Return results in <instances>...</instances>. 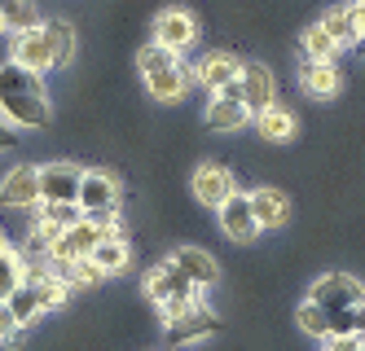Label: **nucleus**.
I'll return each instance as SVG.
<instances>
[{
    "label": "nucleus",
    "mask_w": 365,
    "mask_h": 351,
    "mask_svg": "<svg viewBox=\"0 0 365 351\" xmlns=\"http://www.w3.org/2000/svg\"><path fill=\"white\" fill-rule=\"evenodd\" d=\"M238 79H242V58L229 53V48H212V53H202L194 62V84H202L207 97H216L220 88L238 84Z\"/></svg>",
    "instance_id": "10"
},
{
    "label": "nucleus",
    "mask_w": 365,
    "mask_h": 351,
    "mask_svg": "<svg viewBox=\"0 0 365 351\" xmlns=\"http://www.w3.org/2000/svg\"><path fill=\"white\" fill-rule=\"evenodd\" d=\"M202 123H207V132L233 137V132H242V127L251 123V110H247L238 97H207V105H202Z\"/></svg>",
    "instance_id": "18"
},
{
    "label": "nucleus",
    "mask_w": 365,
    "mask_h": 351,
    "mask_svg": "<svg viewBox=\"0 0 365 351\" xmlns=\"http://www.w3.org/2000/svg\"><path fill=\"white\" fill-rule=\"evenodd\" d=\"M168 259L185 273L202 294H212L216 285H220V263H216V255L207 251V246H194V241H180V246H172L168 251Z\"/></svg>",
    "instance_id": "11"
},
{
    "label": "nucleus",
    "mask_w": 365,
    "mask_h": 351,
    "mask_svg": "<svg viewBox=\"0 0 365 351\" xmlns=\"http://www.w3.org/2000/svg\"><path fill=\"white\" fill-rule=\"evenodd\" d=\"M352 58H365V36H361V40L352 44Z\"/></svg>",
    "instance_id": "35"
},
{
    "label": "nucleus",
    "mask_w": 365,
    "mask_h": 351,
    "mask_svg": "<svg viewBox=\"0 0 365 351\" xmlns=\"http://www.w3.org/2000/svg\"><path fill=\"white\" fill-rule=\"evenodd\" d=\"M251 211L259 220V233H277V229L291 224V198H286V189H277V184L251 189Z\"/></svg>",
    "instance_id": "17"
},
{
    "label": "nucleus",
    "mask_w": 365,
    "mask_h": 351,
    "mask_svg": "<svg viewBox=\"0 0 365 351\" xmlns=\"http://www.w3.org/2000/svg\"><path fill=\"white\" fill-rule=\"evenodd\" d=\"M27 259H22L18 251H5V255H0V303H9V294L22 285V281H27Z\"/></svg>",
    "instance_id": "29"
},
{
    "label": "nucleus",
    "mask_w": 365,
    "mask_h": 351,
    "mask_svg": "<svg viewBox=\"0 0 365 351\" xmlns=\"http://www.w3.org/2000/svg\"><path fill=\"white\" fill-rule=\"evenodd\" d=\"M295 330H299V334H308V338H317V342H326V338H330V312H326V308H317L312 299L295 303Z\"/></svg>",
    "instance_id": "27"
},
{
    "label": "nucleus",
    "mask_w": 365,
    "mask_h": 351,
    "mask_svg": "<svg viewBox=\"0 0 365 351\" xmlns=\"http://www.w3.org/2000/svg\"><path fill=\"white\" fill-rule=\"evenodd\" d=\"M123 206V184L110 167H84L80 180V211L84 220H115Z\"/></svg>",
    "instance_id": "2"
},
{
    "label": "nucleus",
    "mask_w": 365,
    "mask_h": 351,
    "mask_svg": "<svg viewBox=\"0 0 365 351\" xmlns=\"http://www.w3.org/2000/svg\"><path fill=\"white\" fill-rule=\"evenodd\" d=\"M352 18H356V31L365 36V0H352Z\"/></svg>",
    "instance_id": "34"
},
{
    "label": "nucleus",
    "mask_w": 365,
    "mask_h": 351,
    "mask_svg": "<svg viewBox=\"0 0 365 351\" xmlns=\"http://www.w3.org/2000/svg\"><path fill=\"white\" fill-rule=\"evenodd\" d=\"M251 123H255V132H259V141H264V145H291L299 137V119H295L291 105H282V101L273 105V110L255 115Z\"/></svg>",
    "instance_id": "20"
},
{
    "label": "nucleus",
    "mask_w": 365,
    "mask_h": 351,
    "mask_svg": "<svg viewBox=\"0 0 365 351\" xmlns=\"http://www.w3.org/2000/svg\"><path fill=\"white\" fill-rule=\"evenodd\" d=\"M9 58L18 66H27L36 75H48L53 70V44H48V31H44V22L40 26H27V31H18L9 40Z\"/></svg>",
    "instance_id": "15"
},
{
    "label": "nucleus",
    "mask_w": 365,
    "mask_h": 351,
    "mask_svg": "<svg viewBox=\"0 0 365 351\" xmlns=\"http://www.w3.org/2000/svg\"><path fill=\"white\" fill-rule=\"evenodd\" d=\"M322 351H361V338H330L322 342Z\"/></svg>",
    "instance_id": "32"
},
{
    "label": "nucleus",
    "mask_w": 365,
    "mask_h": 351,
    "mask_svg": "<svg viewBox=\"0 0 365 351\" xmlns=\"http://www.w3.org/2000/svg\"><path fill=\"white\" fill-rule=\"evenodd\" d=\"M44 31H48V44H53V70H66L75 58V26L66 18H48Z\"/></svg>",
    "instance_id": "26"
},
{
    "label": "nucleus",
    "mask_w": 365,
    "mask_h": 351,
    "mask_svg": "<svg viewBox=\"0 0 365 351\" xmlns=\"http://www.w3.org/2000/svg\"><path fill=\"white\" fill-rule=\"evenodd\" d=\"M322 26L330 31V40H334L339 48H348V53H352V44L361 40L356 18H352V0H344V5H330V9L322 14Z\"/></svg>",
    "instance_id": "22"
},
{
    "label": "nucleus",
    "mask_w": 365,
    "mask_h": 351,
    "mask_svg": "<svg viewBox=\"0 0 365 351\" xmlns=\"http://www.w3.org/2000/svg\"><path fill=\"white\" fill-rule=\"evenodd\" d=\"M133 62H137V75H141L145 93L159 101V105L180 101V97H185V88L194 84V66H185L172 48L154 44V40H145V44L137 48V58H133Z\"/></svg>",
    "instance_id": "1"
},
{
    "label": "nucleus",
    "mask_w": 365,
    "mask_h": 351,
    "mask_svg": "<svg viewBox=\"0 0 365 351\" xmlns=\"http://www.w3.org/2000/svg\"><path fill=\"white\" fill-rule=\"evenodd\" d=\"M190 194L202 211H220L233 194H238V172L229 163H216V158H207L190 172Z\"/></svg>",
    "instance_id": "4"
},
{
    "label": "nucleus",
    "mask_w": 365,
    "mask_h": 351,
    "mask_svg": "<svg viewBox=\"0 0 365 351\" xmlns=\"http://www.w3.org/2000/svg\"><path fill=\"white\" fill-rule=\"evenodd\" d=\"M141 294H145L154 308H163V303H172V299H202V290H198L185 273H180L172 259L154 263L150 273L141 277Z\"/></svg>",
    "instance_id": "5"
},
{
    "label": "nucleus",
    "mask_w": 365,
    "mask_h": 351,
    "mask_svg": "<svg viewBox=\"0 0 365 351\" xmlns=\"http://www.w3.org/2000/svg\"><path fill=\"white\" fill-rule=\"evenodd\" d=\"M80 180L84 167L71 163V158L40 163V202H80Z\"/></svg>",
    "instance_id": "9"
},
{
    "label": "nucleus",
    "mask_w": 365,
    "mask_h": 351,
    "mask_svg": "<svg viewBox=\"0 0 365 351\" xmlns=\"http://www.w3.org/2000/svg\"><path fill=\"white\" fill-rule=\"evenodd\" d=\"M238 84H242V105L251 110V119L277 105V93L282 88H277V75L264 62H242V79H238Z\"/></svg>",
    "instance_id": "14"
},
{
    "label": "nucleus",
    "mask_w": 365,
    "mask_h": 351,
    "mask_svg": "<svg viewBox=\"0 0 365 351\" xmlns=\"http://www.w3.org/2000/svg\"><path fill=\"white\" fill-rule=\"evenodd\" d=\"M88 259L101 268V277H123L133 268V241H101Z\"/></svg>",
    "instance_id": "24"
},
{
    "label": "nucleus",
    "mask_w": 365,
    "mask_h": 351,
    "mask_svg": "<svg viewBox=\"0 0 365 351\" xmlns=\"http://www.w3.org/2000/svg\"><path fill=\"white\" fill-rule=\"evenodd\" d=\"M150 40H154V44H163V48H172L176 58H180V53H190V48L198 44V18H194L190 9L172 5V9H163L159 18H154Z\"/></svg>",
    "instance_id": "7"
},
{
    "label": "nucleus",
    "mask_w": 365,
    "mask_h": 351,
    "mask_svg": "<svg viewBox=\"0 0 365 351\" xmlns=\"http://www.w3.org/2000/svg\"><path fill=\"white\" fill-rule=\"evenodd\" d=\"M48 268H53V277H62L71 290H97L101 281H106V277H101V268H97L93 259H75V263H48Z\"/></svg>",
    "instance_id": "25"
},
{
    "label": "nucleus",
    "mask_w": 365,
    "mask_h": 351,
    "mask_svg": "<svg viewBox=\"0 0 365 351\" xmlns=\"http://www.w3.org/2000/svg\"><path fill=\"white\" fill-rule=\"evenodd\" d=\"M36 220H44L48 229L66 233L71 224L84 220V211H80V202H40V206H36Z\"/></svg>",
    "instance_id": "28"
},
{
    "label": "nucleus",
    "mask_w": 365,
    "mask_h": 351,
    "mask_svg": "<svg viewBox=\"0 0 365 351\" xmlns=\"http://www.w3.org/2000/svg\"><path fill=\"white\" fill-rule=\"evenodd\" d=\"M5 251H14V246H9V233L0 229V255H5Z\"/></svg>",
    "instance_id": "36"
},
{
    "label": "nucleus",
    "mask_w": 365,
    "mask_h": 351,
    "mask_svg": "<svg viewBox=\"0 0 365 351\" xmlns=\"http://www.w3.org/2000/svg\"><path fill=\"white\" fill-rule=\"evenodd\" d=\"M18 330H27V325H18V316H14V308H9V303H0V347H9Z\"/></svg>",
    "instance_id": "31"
},
{
    "label": "nucleus",
    "mask_w": 365,
    "mask_h": 351,
    "mask_svg": "<svg viewBox=\"0 0 365 351\" xmlns=\"http://www.w3.org/2000/svg\"><path fill=\"white\" fill-rule=\"evenodd\" d=\"M299 58H308V62H334L339 58V44L330 40V31L322 22H308L299 31Z\"/></svg>",
    "instance_id": "23"
},
{
    "label": "nucleus",
    "mask_w": 365,
    "mask_h": 351,
    "mask_svg": "<svg viewBox=\"0 0 365 351\" xmlns=\"http://www.w3.org/2000/svg\"><path fill=\"white\" fill-rule=\"evenodd\" d=\"M304 299H312V303L326 308V312H344V308L365 303V281L356 273H348V268H330V273H322V277L308 281Z\"/></svg>",
    "instance_id": "3"
},
{
    "label": "nucleus",
    "mask_w": 365,
    "mask_h": 351,
    "mask_svg": "<svg viewBox=\"0 0 365 351\" xmlns=\"http://www.w3.org/2000/svg\"><path fill=\"white\" fill-rule=\"evenodd\" d=\"M0 206L5 211H36L40 206V167L36 163H14L0 176Z\"/></svg>",
    "instance_id": "8"
},
{
    "label": "nucleus",
    "mask_w": 365,
    "mask_h": 351,
    "mask_svg": "<svg viewBox=\"0 0 365 351\" xmlns=\"http://www.w3.org/2000/svg\"><path fill=\"white\" fill-rule=\"evenodd\" d=\"M5 93H31V97H48V88H44V75H36V70H27V66H18L14 58H5L0 62V97Z\"/></svg>",
    "instance_id": "21"
},
{
    "label": "nucleus",
    "mask_w": 365,
    "mask_h": 351,
    "mask_svg": "<svg viewBox=\"0 0 365 351\" xmlns=\"http://www.w3.org/2000/svg\"><path fill=\"white\" fill-rule=\"evenodd\" d=\"M299 88L308 97H317V101H334L339 88H344V75H339L334 62H308V58H299Z\"/></svg>",
    "instance_id": "19"
},
{
    "label": "nucleus",
    "mask_w": 365,
    "mask_h": 351,
    "mask_svg": "<svg viewBox=\"0 0 365 351\" xmlns=\"http://www.w3.org/2000/svg\"><path fill=\"white\" fill-rule=\"evenodd\" d=\"M216 224H220V233L233 241V246H251V241L259 237V220L251 211V194H247V189H238V194L216 211Z\"/></svg>",
    "instance_id": "12"
},
{
    "label": "nucleus",
    "mask_w": 365,
    "mask_h": 351,
    "mask_svg": "<svg viewBox=\"0 0 365 351\" xmlns=\"http://www.w3.org/2000/svg\"><path fill=\"white\" fill-rule=\"evenodd\" d=\"M0 119H5L14 132H44L53 123V101L31 97V93H5L0 97Z\"/></svg>",
    "instance_id": "6"
},
{
    "label": "nucleus",
    "mask_w": 365,
    "mask_h": 351,
    "mask_svg": "<svg viewBox=\"0 0 365 351\" xmlns=\"http://www.w3.org/2000/svg\"><path fill=\"white\" fill-rule=\"evenodd\" d=\"M5 31H9V26H5V18H0V36H5Z\"/></svg>",
    "instance_id": "37"
},
{
    "label": "nucleus",
    "mask_w": 365,
    "mask_h": 351,
    "mask_svg": "<svg viewBox=\"0 0 365 351\" xmlns=\"http://www.w3.org/2000/svg\"><path fill=\"white\" fill-rule=\"evenodd\" d=\"M0 18H5V26L18 36L27 31V26H40V14H36V0H0Z\"/></svg>",
    "instance_id": "30"
},
{
    "label": "nucleus",
    "mask_w": 365,
    "mask_h": 351,
    "mask_svg": "<svg viewBox=\"0 0 365 351\" xmlns=\"http://www.w3.org/2000/svg\"><path fill=\"white\" fill-rule=\"evenodd\" d=\"M101 224H93V220H80V224H71L53 246H48V255H44V263H75V259H88L97 246H101Z\"/></svg>",
    "instance_id": "13"
},
{
    "label": "nucleus",
    "mask_w": 365,
    "mask_h": 351,
    "mask_svg": "<svg viewBox=\"0 0 365 351\" xmlns=\"http://www.w3.org/2000/svg\"><path fill=\"white\" fill-rule=\"evenodd\" d=\"M9 150H14V127L0 119V154H9Z\"/></svg>",
    "instance_id": "33"
},
{
    "label": "nucleus",
    "mask_w": 365,
    "mask_h": 351,
    "mask_svg": "<svg viewBox=\"0 0 365 351\" xmlns=\"http://www.w3.org/2000/svg\"><path fill=\"white\" fill-rule=\"evenodd\" d=\"M361 351H365V338H361Z\"/></svg>",
    "instance_id": "38"
},
{
    "label": "nucleus",
    "mask_w": 365,
    "mask_h": 351,
    "mask_svg": "<svg viewBox=\"0 0 365 351\" xmlns=\"http://www.w3.org/2000/svg\"><path fill=\"white\" fill-rule=\"evenodd\" d=\"M225 325H220V316L212 312V308H198L194 316H185V320H180V325H168V347L172 351H185V347H202L207 338H216Z\"/></svg>",
    "instance_id": "16"
}]
</instances>
